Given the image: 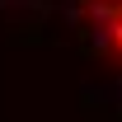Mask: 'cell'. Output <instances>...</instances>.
<instances>
[{
  "label": "cell",
  "instance_id": "cell-1",
  "mask_svg": "<svg viewBox=\"0 0 122 122\" xmlns=\"http://www.w3.org/2000/svg\"><path fill=\"white\" fill-rule=\"evenodd\" d=\"M85 19H89L99 47L122 66V0H85Z\"/></svg>",
  "mask_w": 122,
  "mask_h": 122
}]
</instances>
